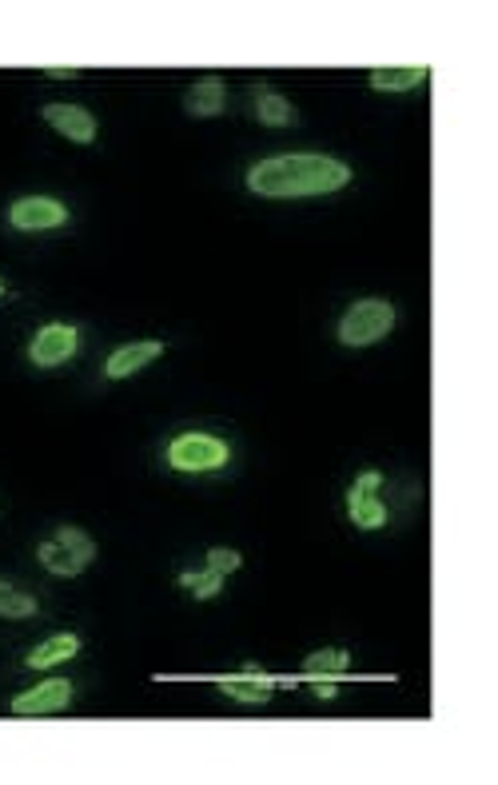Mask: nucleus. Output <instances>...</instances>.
<instances>
[{
    "instance_id": "obj_1",
    "label": "nucleus",
    "mask_w": 498,
    "mask_h": 785,
    "mask_svg": "<svg viewBox=\"0 0 498 785\" xmlns=\"http://www.w3.org/2000/svg\"><path fill=\"white\" fill-rule=\"evenodd\" d=\"M351 184V168L343 160L316 152H292L259 160L247 172V188L267 200H307V195H327Z\"/></svg>"
},
{
    "instance_id": "obj_2",
    "label": "nucleus",
    "mask_w": 498,
    "mask_h": 785,
    "mask_svg": "<svg viewBox=\"0 0 498 785\" xmlns=\"http://www.w3.org/2000/svg\"><path fill=\"white\" fill-rule=\"evenodd\" d=\"M41 566L49 574H61V579H76L92 566L96 559V542L81 531V527H61V531L52 534L49 542H41V551H36Z\"/></svg>"
},
{
    "instance_id": "obj_3",
    "label": "nucleus",
    "mask_w": 498,
    "mask_h": 785,
    "mask_svg": "<svg viewBox=\"0 0 498 785\" xmlns=\"http://www.w3.org/2000/svg\"><path fill=\"white\" fill-rule=\"evenodd\" d=\"M232 459V447L215 435H204V431H188V435H176L168 443V463L172 470H183V475H204V470H220Z\"/></svg>"
},
{
    "instance_id": "obj_4",
    "label": "nucleus",
    "mask_w": 498,
    "mask_h": 785,
    "mask_svg": "<svg viewBox=\"0 0 498 785\" xmlns=\"http://www.w3.org/2000/svg\"><path fill=\"white\" fill-rule=\"evenodd\" d=\"M395 327V307L386 299H359L347 307V316L339 319V343L343 347H371Z\"/></svg>"
},
{
    "instance_id": "obj_5",
    "label": "nucleus",
    "mask_w": 498,
    "mask_h": 785,
    "mask_svg": "<svg viewBox=\"0 0 498 785\" xmlns=\"http://www.w3.org/2000/svg\"><path fill=\"white\" fill-rule=\"evenodd\" d=\"M81 351V331L72 323H44L29 343V359L36 368H61Z\"/></svg>"
},
{
    "instance_id": "obj_6",
    "label": "nucleus",
    "mask_w": 498,
    "mask_h": 785,
    "mask_svg": "<svg viewBox=\"0 0 498 785\" xmlns=\"http://www.w3.org/2000/svg\"><path fill=\"white\" fill-rule=\"evenodd\" d=\"M379 487H383V475H379V470H363L356 479V487L347 490V515H351V522H356L359 531H379V527H386V507L375 495Z\"/></svg>"
},
{
    "instance_id": "obj_7",
    "label": "nucleus",
    "mask_w": 498,
    "mask_h": 785,
    "mask_svg": "<svg viewBox=\"0 0 498 785\" xmlns=\"http://www.w3.org/2000/svg\"><path fill=\"white\" fill-rule=\"evenodd\" d=\"M68 706H72V682L68 678H49V682L17 693L9 710L17 718H41V714H61Z\"/></svg>"
},
{
    "instance_id": "obj_8",
    "label": "nucleus",
    "mask_w": 498,
    "mask_h": 785,
    "mask_svg": "<svg viewBox=\"0 0 498 785\" xmlns=\"http://www.w3.org/2000/svg\"><path fill=\"white\" fill-rule=\"evenodd\" d=\"M64 220H68V208L61 200H52V195H24V200H17L9 208V224L17 232H52Z\"/></svg>"
},
{
    "instance_id": "obj_9",
    "label": "nucleus",
    "mask_w": 498,
    "mask_h": 785,
    "mask_svg": "<svg viewBox=\"0 0 498 785\" xmlns=\"http://www.w3.org/2000/svg\"><path fill=\"white\" fill-rule=\"evenodd\" d=\"M41 116H44V124H52V128L64 136V140H72V144L96 140V116H92L88 108H81V104H49V108H41Z\"/></svg>"
},
{
    "instance_id": "obj_10",
    "label": "nucleus",
    "mask_w": 498,
    "mask_h": 785,
    "mask_svg": "<svg viewBox=\"0 0 498 785\" xmlns=\"http://www.w3.org/2000/svg\"><path fill=\"white\" fill-rule=\"evenodd\" d=\"M160 356H163L160 339H144V343L116 347L113 356H108V363H104V375L108 379H128V375H136L140 368H148V363H156Z\"/></svg>"
},
{
    "instance_id": "obj_11",
    "label": "nucleus",
    "mask_w": 498,
    "mask_h": 785,
    "mask_svg": "<svg viewBox=\"0 0 498 785\" xmlns=\"http://www.w3.org/2000/svg\"><path fill=\"white\" fill-rule=\"evenodd\" d=\"M427 76H431L427 64H383V68L367 72V81H371L375 93H407V88H418Z\"/></svg>"
},
{
    "instance_id": "obj_12",
    "label": "nucleus",
    "mask_w": 498,
    "mask_h": 785,
    "mask_svg": "<svg viewBox=\"0 0 498 785\" xmlns=\"http://www.w3.org/2000/svg\"><path fill=\"white\" fill-rule=\"evenodd\" d=\"M183 108H188V116H195V120H212V116H220L227 108V84L215 81V76L192 84L188 96H183Z\"/></svg>"
},
{
    "instance_id": "obj_13",
    "label": "nucleus",
    "mask_w": 498,
    "mask_h": 785,
    "mask_svg": "<svg viewBox=\"0 0 498 785\" xmlns=\"http://www.w3.org/2000/svg\"><path fill=\"white\" fill-rule=\"evenodd\" d=\"M215 686H220V693H227V698H235V702H244V706H264L275 690V682L264 670L244 673V678H215Z\"/></svg>"
},
{
    "instance_id": "obj_14",
    "label": "nucleus",
    "mask_w": 498,
    "mask_h": 785,
    "mask_svg": "<svg viewBox=\"0 0 498 785\" xmlns=\"http://www.w3.org/2000/svg\"><path fill=\"white\" fill-rule=\"evenodd\" d=\"M76 650H81V638H76V634H56V638H49V643L36 646L24 662H29V670H52V666L76 658Z\"/></svg>"
},
{
    "instance_id": "obj_15",
    "label": "nucleus",
    "mask_w": 498,
    "mask_h": 785,
    "mask_svg": "<svg viewBox=\"0 0 498 785\" xmlns=\"http://www.w3.org/2000/svg\"><path fill=\"white\" fill-rule=\"evenodd\" d=\"M255 120L267 124V128H292L295 108L287 96L272 93V88H255Z\"/></svg>"
},
{
    "instance_id": "obj_16",
    "label": "nucleus",
    "mask_w": 498,
    "mask_h": 785,
    "mask_svg": "<svg viewBox=\"0 0 498 785\" xmlns=\"http://www.w3.org/2000/svg\"><path fill=\"white\" fill-rule=\"evenodd\" d=\"M36 614V598L21 586H9V582H0V618H12V623H21V618H32Z\"/></svg>"
},
{
    "instance_id": "obj_17",
    "label": "nucleus",
    "mask_w": 498,
    "mask_h": 785,
    "mask_svg": "<svg viewBox=\"0 0 498 785\" xmlns=\"http://www.w3.org/2000/svg\"><path fill=\"white\" fill-rule=\"evenodd\" d=\"M347 666H351V654L336 650V646H331V650H316V654H311V658L304 662V670L307 673H343Z\"/></svg>"
},
{
    "instance_id": "obj_18",
    "label": "nucleus",
    "mask_w": 498,
    "mask_h": 785,
    "mask_svg": "<svg viewBox=\"0 0 498 785\" xmlns=\"http://www.w3.org/2000/svg\"><path fill=\"white\" fill-rule=\"evenodd\" d=\"M180 586H188V591H192V598L208 602V598H215V594L224 591V574H215V571H204V574H180Z\"/></svg>"
},
{
    "instance_id": "obj_19",
    "label": "nucleus",
    "mask_w": 498,
    "mask_h": 785,
    "mask_svg": "<svg viewBox=\"0 0 498 785\" xmlns=\"http://www.w3.org/2000/svg\"><path fill=\"white\" fill-rule=\"evenodd\" d=\"M240 566H244V554L232 551V547H212V551H208V571L232 574V571H240Z\"/></svg>"
},
{
    "instance_id": "obj_20",
    "label": "nucleus",
    "mask_w": 498,
    "mask_h": 785,
    "mask_svg": "<svg viewBox=\"0 0 498 785\" xmlns=\"http://www.w3.org/2000/svg\"><path fill=\"white\" fill-rule=\"evenodd\" d=\"M311 690H316V698H324V702H327V698H336V693H339V686L336 682H316Z\"/></svg>"
},
{
    "instance_id": "obj_21",
    "label": "nucleus",
    "mask_w": 498,
    "mask_h": 785,
    "mask_svg": "<svg viewBox=\"0 0 498 785\" xmlns=\"http://www.w3.org/2000/svg\"><path fill=\"white\" fill-rule=\"evenodd\" d=\"M44 72H49V76H76L81 68H44Z\"/></svg>"
},
{
    "instance_id": "obj_22",
    "label": "nucleus",
    "mask_w": 498,
    "mask_h": 785,
    "mask_svg": "<svg viewBox=\"0 0 498 785\" xmlns=\"http://www.w3.org/2000/svg\"><path fill=\"white\" fill-rule=\"evenodd\" d=\"M0 296H4V279H0Z\"/></svg>"
}]
</instances>
